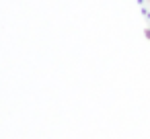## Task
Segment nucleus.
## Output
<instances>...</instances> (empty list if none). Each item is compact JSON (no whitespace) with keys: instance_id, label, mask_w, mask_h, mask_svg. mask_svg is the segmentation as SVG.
I'll return each mask as SVG.
<instances>
[{"instance_id":"1","label":"nucleus","mask_w":150,"mask_h":139,"mask_svg":"<svg viewBox=\"0 0 150 139\" xmlns=\"http://www.w3.org/2000/svg\"><path fill=\"white\" fill-rule=\"evenodd\" d=\"M146 2H150V0H146Z\"/></svg>"}]
</instances>
